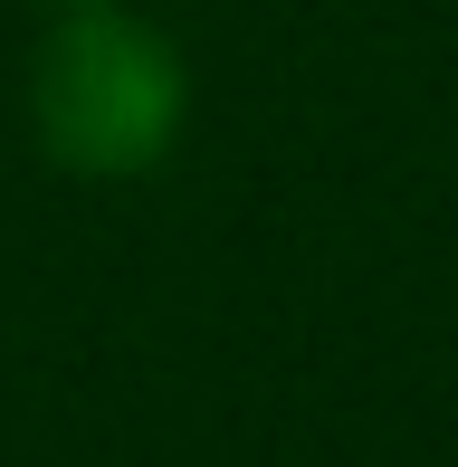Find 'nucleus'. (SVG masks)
<instances>
[{"mask_svg": "<svg viewBox=\"0 0 458 467\" xmlns=\"http://www.w3.org/2000/svg\"><path fill=\"white\" fill-rule=\"evenodd\" d=\"M182 48L134 19L124 0H87L57 10L48 38L29 48V134L57 172L77 182H134L182 143Z\"/></svg>", "mask_w": 458, "mask_h": 467, "instance_id": "f257e3e1", "label": "nucleus"}, {"mask_svg": "<svg viewBox=\"0 0 458 467\" xmlns=\"http://www.w3.org/2000/svg\"><path fill=\"white\" fill-rule=\"evenodd\" d=\"M38 10H87V0H38Z\"/></svg>", "mask_w": 458, "mask_h": 467, "instance_id": "f03ea898", "label": "nucleus"}]
</instances>
